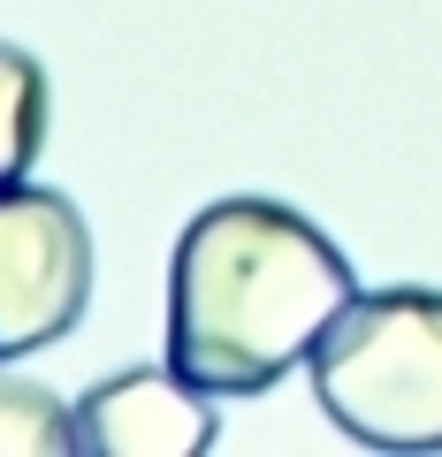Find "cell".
<instances>
[{
    "label": "cell",
    "mask_w": 442,
    "mask_h": 457,
    "mask_svg": "<svg viewBox=\"0 0 442 457\" xmlns=\"http://www.w3.org/2000/svg\"><path fill=\"white\" fill-rule=\"evenodd\" d=\"M359 297L351 260L282 198H213L168 260V366L213 396H260L313 359Z\"/></svg>",
    "instance_id": "6da1fadb"
},
{
    "label": "cell",
    "mask_w": 442,
    "mask_h": 457,
    "mask_svg": "<svg viewBox=\"0 0 442 457\" xmlns=\"http://www.w3.org/2000/svg\"><path fill=\"white\" fill-rule=\"evenodd\" d=\"M313 396L366 450H442V290H359L313 343Z\"/></svg>",
    "instance_id": "7a4b0ae2"
},
{
    "label": "cell",
    "mask_w": 442,
    "mask_h": 457,
    "mask_svg": "<svg viewBox=\"0 0 442 457\" xmlns=\"http://www.w3.org/2000/svg\"><path fill=\"white\" fill-rule=\"evenodd\" d=\"M92 305V228L54 183H0V359L62 343Z\"/></svg>",
    "instance_id": "3957f363"
},
{
    "label": "cell",
    "mask_w": 442,
    "mask_h": 457,
    "mask_svg": "<svg viewBox=\"0 0 442 457\" xmlns=\"http://www.w3.org/2000/svg\"><path fill=\"white\" fill-rule=\"evenodd\" d=\"M213 389L183 366H122L77 396V450L84 457H198L213 450Z\"/></svg>",
    "instance_id": "277c9868"
},
{
    "label": "cell",
    "mask_w": 442,
    "mask_h": 457,
    "mask_svg": "<svg viewBox=\"0 0 442 457\" xmlns=\"http://www.w3.org/2000/svg\"><path fill=\"white\" fill-rule=\"evenodd\" d=\"M46 130H54L46 69H38L23 46H8V38H0V183L31 176V161L46 153Z\"/></svg>",
    "instance_id": "5b68a950"
},
{
    "label": "cell",
    "mask_w": 442,
    "mask_h": 457,
    "mask_svg": "<svg viewBox=\"0 0 442 457\" xmlns=\"http://www.w3.org/2000/svg\"><path fill=\"white\" fill-rule=\"evenodd\" d=\"M77 450V404L23 374H0V457H69Z\"/></svg>",
    "instance_id": "8992f818"
}]
</instances>
